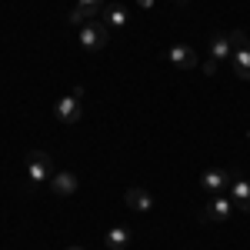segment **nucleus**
Listing matches in <instances>:
<instances>
[{
    "label": "nucleus",
    "mask_w": 250,
    "mask_h": 250,
    "mask_svg": "<svg viewBox=\"0 0 250 250\" xmlns=\"http://www.w3.org/2000/svg\"><path fill=\"white\" fill-rule=\"evenodd\" d=\"M70 250H80V247H70Z\"/></svg>",
    "instance_id": "aec40b11"
},
{
    "label": "nucleus",
    "mask_w": 250,
    "mask_h": 250,
    "mask_svg": "<svg viewBox=\"0 0 250 250\" xmlns=\"http://www.w3.org/2000/svg\"><path fill=\"white\" fill-rule=\"evenodd\" d=\"M124 200H127V207H130V210H154V197H150V193L144 190V187H130V190L124 193Z\"/></svg>",
    "instance_id": "6e6552de"
},
{
    "label": "nucleus",
    "mask_w": 250,
    "mask_h": 250,
    "mask_svg": "<svg viewBox=\"0 0 250 250\" xmlns=\"http://www.w3.org/2000/svg\"><path fill=\"white\" fill-rule=\"evenodd\" d=\"M233 213V200L227 193H210V200L204 204V217L207 220H227Z\"/></svg>",
    "instance_id": "20e7f679"
},
{
    "label": "nucleus",
    "mask_w": 250,
    "mask_h": 250,
    "mask_svg": "<svg viewBox=\"0 0 250 250\" xmlns=\"http://www.w3.org/2000/svg\"><path fill=\"white\" fill-rule=\"evenodd\" d=\"M164 57L170 60L177 70H197V54H193V47H187V43H177V47H170Z\"/></svg>",
    "instance_id": "39448f33"
},
{
    "label": "nucleus",
    "mask_w": 250,
    "mask_h": 250,
    "mask_svg": "<svg viewBox=\"0 0 250 250\" xmlns=\"http://www.w3.org/2000/svg\"><path fill=\"white\" fill-rule=\"evenodd\" d=\"M50 187H54L57 197H70V193L77 190V177H74V173H67V170H60V173L50 177Z\"/></svg>",
    "instance_id": "9d476101"
},
{
    "label": "nucleus",
    "mask_w": 250,
    "mask_h": 250,
    "mask_svg": "<svg viewBox=\"0 0 250 250\" xmlns=\"http://www.w3.org/2000/svg\"><path fill=\"white\" fill-rule=\"evenodd\" d=\"M100 17H104V23H107V27H117V30H120V27H127V10H124L120 3H107Z\"/></svg>",
    "instance_id": "9b49d317"
},
{
    "label": "nucleus",
    "mask_w": 250,
    "mask_h": 250,
    "mask_svg": "<svg viewBox=\"0 0 250 250\" xmlns=\"http://www.w3.org/2000/svg\"><path fill=\"white\" fill-rule=\"evenodd\" d=\"M173 3H187V0H173Z\"/></svg>",
    "instance_id": "6ab92c4d"
},
{
    "label": "nucleus",
    "mask_w": 250,
    "mask_h": 250,
    "mask_svg": "<svg viewBox=\"0 0 250 250\" xmlns=\"http://www.w3.org/2000/svg\"><path fill=\"white\" fill-rule=\"evenodd\" d=\"M227 37H230L233 50H250V37L244 34V30H233V34H227Z\"/></svg>",
    "instance_id": "dca6fc26"
},
{
    "label": "nucleus",
    "mask_w": 250,
    "mask_h": 250,
    "mask_svg": "<svg viewBox=\"0 0 250 250\" xmlns=\"http://www.w3.org/2000/svg\"><path fill=\"white\" fill-rule=\"evenodd\" d=\"M210 57L213 60H230V37L213 34V40H210Z\"/></svg>",
    "instance_id": "ddd939ff"
},
{
    "label": "nucleus",
    "mask_w": 250,
    "mask_h": 250,
    "mask_svg": "<svg viewBox=\"0 0 250 250\" xmlns=\"http://www.w3.org/2000/svg\"><path fill=\"white\" fill-rule=\"evenodd\" d=\"M227 180H230V173H227V170H220V167H210V170L200 177V190H204V193H224Z\"/></svg>",
    "instance_id": "423d86ee"
},
{
    "label": "nucleus",
    "mask_w": 250,
    "mask_h": 250,
    "mask_svg": "<svg viewBox=\"0 0 250 250\" xmlns=\"http://www.w3.org/2000/svg\"><path fill=\"white\" fill-rule=\"evenodd\" d=\"M54 114H57L60 124H80L83 120V107H80L77 97L70 94V97H60L57 104H54Z\"/></svg>",
    "instance_id": "7ed1b4c3"
},
{
    "label": "nucleus",
    "mask_w": 250,
    "mask_h": 250,
    "mask_svg": "<svg viewBox=\"0 0 250 250\" xmlns=\"http://www.w3.org/2000/svg\"><path fill=\"white\" fill-rule=\"evenodd\" d=\"M67 20H70L74 27H87V23H90V20H97V17H90V14H87L83 7H74V10L67 14Z\"/></svg>",
    "instance_id": "4468645a"
},
{
    "label": "nucleus",
    "mask_w": 250,
    "mask_h": 250,
    "mask_svg": "<svg viewBox=\"0 0 250 250\" xmlns=\"http://www.w3.org/2000/svg\"><path fill=\"white\" fill-rule=\"evenodd\" d=\"M104 244H107V250H130V230L127 227H110L104 233Z\"/></svg>",
    "instance_id": "1a4fd4ad"
},
{
    "label": "nucleus",
    "mask_w": 250,
    "mask_h": 250,
    "mask_svg": "<svg viewBox=\"0 0 250 250\" xmlns=\"http://www.w3.org/2000/svg\"><path fill=\"white\" fill-rule=\"evenodd\" d=\"M230 190H233V207L237 210H244L250 213V180H244V177H233V184H230Z\"/></svg>",
    "instance_id": "0eeeda50"
},
{
    "label": "nucleus",
    "mask_w": 250,
    "mask_h": 250,
    "mask_svg": "<svg viewBox=\"0 0 250 250\" xmlns=\"http://www.w3.org/2000/svg\"><path fill=\"white\" fill-rule=\"evenodd\" d=\"M200 70H204V77H217V70H220V60L207 57L204 63H200Z\"/></svg>",
    "instance_id": "f3484780"
},
{
    "label": "nucleus",
    "mask_w": 250,
    "mask_h": 250,
    "mask_svg": "<svg viewBox=\"0 0 250 250\" xmlns=\"http://www.w3.org/2000/svg\"><path fill=\"white\" fill-rule=\"evenodd\" d=\"M77 7H83L90 17H100V14H104V7H107V0H80Z\"/></svg>",
    "instance_id": "2eb2a0df"
},
{
    "label": "nucleus",
    "mask_w": 250,
    "mask_h": 250,
    "mask_svg": "<svg viewBox=\"0 0 250 250\" xmlns=\"http://www.w3.org/2000/svg\"><path fill=\"white\" fill-rule=\"evenodd\" d=\"M230 70L240 80H250V50H233L230 54Z\"/></svg>",
    "instance_id": "f8f14e48"
},
{
    "label": "nucleus",
    "mask_w": 250,
    "mask_h": 250,
    "mask_svg": "<svg viewBox=\"0 0 250 250\" xmlns=\"http://www.w3.org/2000/svg\"><path fill=\"white\" fill-rule=\"evenodd\" d=\"M107 40H110V27L100 23V20H90L87 27H80V43H83L87 50H104Z\"/></svg>",
    "instance_id": "f257e3e1"
},
{
    "label": "nucleus",
    "mask_w": 250,
    "mask_h": 250,
    "mask_svg": "<svg viewBox=\"0 0 250 250\" xmlns=\"http://www.w3.org/2000/svg\"><path fill=\"white\" fill-rule=\"evenodd\" d=\"M50 154L47 150H34V154L27 157V180H34V184H43V180H50L54 173H50Z\"/></svg>",
    "instance_id": "f03ea898"
},
{
    "label": "nucleus",
    "mask_w": 250,
    "mask_h": 250,
    "mask_svg": "<svg viewBox=\"0 0 250 250\" xmlns=\"http://www.w3.org/2000/svg\"><path fill=\"white\" fill-rule=\"evenodd\" d=\"M137 7H140V10H150V7H154V0H137Z\"/></svg>",
    "instance_id": "a211bd4d"
}]
</instances>
